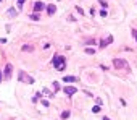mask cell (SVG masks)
<instances>
[{
  "label": "cell",
  "mask_w": 137,
  "mask_h": 120,
  "mask_svg": "<svg viewBox=\"0 0 137 120\" xmlns=\"http://www.w3.org/2000/svg\"><path fill=\"white\" fill-rule=\"evenodd\" d=\"M53 66L58 70V72H63L66 68V59L63 55H55L53 57Z\"/></svg>",
  "instance_id": "6da1fadb"
},
{
  "label": "cell",
  "mask_w": 137,
  "mask_h": 120,
  "mask_svg": "<svg viewBox=\"0 0 137 120\" xmlns=\"http://www.w3.org/2000/svg\"><path fill=\"white\" fill-rule=\"evenodd\" d=\"M18 81L19 83H26V84H32L34 83V78L29 76V75L24 73V72H18Z\"/></svg>",
  "instance_id": "7a4b0ae2"
},
{
  "label": "cell",
  "mask_w": 137,
  "mask_h": 120,
  "mask_svg": "<svg viewBox=\"0 0 137 120\" xmlns=\"http://www.w3.org/2000/svg\"><path fill=\"white\" fill-rule=\"evenodd\" d=\"M113 63H114V66H116V68H124L126 72H131V68H129V65H127V62L123 60V59H114Z\"/></svg>",
  "instance_id": "3957f363"
},
{
  "label": "cell",
  "mask_w": 137,
  "mask_h": 120,
  "mask_svg": "<svg viewBox=\"0 0 137 120\" xmlns=\"http://www.w3.org/2000/svg\"><path fill=\"white\" fill-rule=\"evenodd\" d=\"M11 70H13V65H11V63H7V66H5V72L2 73L3 76H5V79H10V78H11Z\"/></svg>",
  "instance_id": "277c9868"
},
{
  "label": "cell",
  "mask_w": 137,
  "mask_h": 120,
  "mask_svg": "<svg viewBox=\"0 0 137 120\" xmlns=\"http://www.w3.org/2000/svg\"><path fill=\"white\" fill-rule=\"evenodd\" d=\"M113 42V36H107V37H103L100 41V47H107V46H110V44Z\"/></svg>",
  "instance_id": "5b68a950"
},
{
  "label": "cell",
  "mask_w": 137,
  "mask_h": 120,
  "mask_svg": "<svg viewBox=\"0 0 137 120\" xmlns=\"http://www.w3.org/2000/svg\"><path fill=\"white\" fill-rule=\"evenodd\" d=\"M44 8H45V5H44V2H41V0L34 3V10H36V11H42Z\"/></svg>",
  "instance_id": "8992f818"
},
{
  "label": "cell",
  "mask_w": 137,
  "mask_h": 120,
  "mask_svg": "<svg viewBox=\"0 0 137 120\" xmlns=\"http://www.w3.org/2000/svg\"><path fill=\"white\" fill-rule=\"evenodd\" d=\"M77 89H76V88H74V86H65V92H66V94H68V96H73L74 94V92H76Z\"/></svg>",
  "instance_id": "52a82bcc"
},
{
  "label": "cell",
  "mask_w": 137,
  "mask_h": 120,
  "mask_svg": "<svg viewBox=\"0 0 137 120\" xmlns=\"http://www.w3.org/2000/svg\"><path fill=\"white\" fill-rule=\"evenodd\" d=\"M47 11H48V15H53V13L56 11V7L55 5H48L47 7Z\"/></svg>",
  "instance_id": "ba28073f"
},
{
  "label": "cell",
  "mask_w": 137,
  "mask_h": 120,
  "mask_svg": "<svg viewBox=\"0 0 137 120\" xmlns=\"http://www.w3.org/2000/svg\"><path fill=\"white\" fill-rule=\"evenodd\" d=\"M63 81H66V83H74V81H76V76H65Z\"/></svg>",
  "instance_id": "9c48e42d"
},
{
  "label": "cell",
  "mask_w": 137,
  "mask_h": 120,
  "mask_svg": "<svg viewBox=\"0 0 137 120\" xmlns=\"http://www.w3.org/2000/svg\"><path fill=\"white\" fill-rule=\"evenodd\" d=\"M68 117H69V110H65V112H61V118H63V120H66Z\"/></svg>",
  "instance_id": "30bf717a"
},
{
  "label": "cell",
  "mask_w": 137,
  "mask_h": 120,
  "mask_svg": "<svg viewBox=\"0 0 137 120\" xmlns=\"http://www.w3.org/2000/svg\"><path fill=\"white\" fill-rule=\"evenodd\" d=\"M42 92H44L45 96H48V97H52V96H53V94H52V92L48 91V89H45V88H44V91H42Z\"/></svg>",
  "instance_id": "8fae6325"
},
{
  "label": "cell",
  "mask_w": 137,
  "mask_h": 120,
  "mask_svg": "<svg viewBox=\"0 0 137 120\" xmlns=\"http://www.w3.org/2000/svg\"><path fill=\"white\" fill-rule=\"evenodd\" d=\"M53 89H55V91H58V89H60V83L53 81Z\"/></svg>",
  "instance_id": "7c38bea8"
},
{
  "label": "cell",
  "mask_w": 137,
  "mask_h": 120,
  "mask_svg": "<svg viewBox=\"0 0 137 120\" xmlns=\"http://www.w3.org/2000/svg\"><path fill=\"white\" fill-rule=\"evenodd\" d=\"M86 54L92 55V54H95V50H94V49H86Z\"/></svg>",
  "instance_id": "4fadbf2b"
},
{
  "label": "cell",
  "mask_w": 137,
  "mask_h": 120,
  "mask_svg": "<svg viewBox=\"0 0 137 120\" xmlns=\"http://www.w3.org/2000/svg\"><path fill=\"white\" fill-rule=\"evenodd\" d=\"M31 20L37 21V20H39V15H37V13H34V15H31Z\"/></svg>",
  "instance_id": "5bb4252c"
},
{
  "label": "cell",
  "mask_w": 137,
  "mask_h": 120,
  "mask_svg": "<svg viewBox=\"0 0 137 120\" xmlns=\"http://www.w3.org/2000/svg\"><path fill=\"white\" fill-rule=\"evenodd\" d=\"M92 112H94V114H97V112H100V105H95V107H94V109H92Z\"/></svg>",
  "instance_id": "9a60e30c"
},
{
  "label": "cell",
  "mask_w": 137,
  "mask_h": 120,
  "mask_svg": "<svg viewBox=\"0 0 137 120\" xmlns=\"http://www.w3.org/2000/svg\"><path fill=\"white\" fill-rule=\"evenodd\" d=\"M16 15V10H8V16H15Z\"/></svg>",
  "instance_id": "2e32d148"
},
{
  "label": "cell",
  "mask_w": 137,
  "mask_h": 120,
  "mask_svg": "<svg viewBox=\"0 0 137 120\" xmlns=\"http://www.w3.org/2000/svg\"><path fill=\"white\" fill-rule=\"evenodd\" d=\"M26 2V0H18V8H21V7H23V3Z\"/></svg>",
  "instance_id": "e0dca14e"
},
{
  "label": "cell",
  "mask_w": 137,
  "mask_h": 120,
  "mask_svg": "<svg viewBox=\"0 0 137 120\" xmlns=\"http://www.w3.org/2000/svg\"><path fill=\"white\" fill-rule=\"evenodd\" d=\"M23 50H32V47L31 46H23Z\"/></svg>",
  "instance_id": "ac0fdd59"
},
{
  "label": "cell",
  "mask_w": 137,
  "mask_h": 120,
  "mask_svg": "<svg viewBox=\"0 0 137 120\" xmlns=\"http://www.w3.org/2000/svg\"><path fill=\"white\" fill-rule=\"evenodd\" d=\"M132 34H134V37H135V41H137V31H132Z\"/></svg>",
  "instance_id": "d6986e66"
},
{
  "label": "cell",
  "mask_w": 137,
  "mask_h": 120,
  "mask_svg": "<svg viewBox=\"0 0 137 120\" xmlns=\"http://www.w3.org/2000/svg\"><path fill=\"white\" fill-rule=\"evenodd\" d=\"M0 83H2V72H0Z\"/></svg>",
  "instance_id": "ffe728a7"
},
{
  "label": "cell",
  "mask_w": 137,
  "mask_h": 120,
  "mask_svg": "<svg viewBox=\"0 0 137 120\" xmlns=\"http://www.w3.org/2000/svg\"><path fill=\"white\" fill-rule=\"evenodd\" d=\"M103 120H110V118H108V117H103Z\"/></svg>",
  "instance_id": "44dd1931"
}]
</instances>
